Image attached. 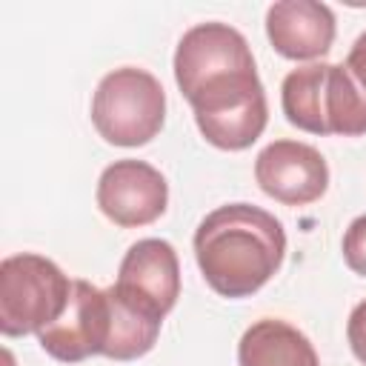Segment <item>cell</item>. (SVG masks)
Masks as SVG:
<instances>
[{
	"mask_svg": "<svg viewBox=\"0 0 366 366\" xmlns=\"http://www.w3.org/2000/svg\"><path fill=\"white\" fill-rule=\"evenodd\" d=\"M114 289L137 309L166 317L180 297V260L169 240L146 237L129 246Z\"/></svg>",
	"mask_w": 366,
	"mask_h": 366,
	"instance_id": "9c48e42d",
	"label": "cell"
},
{
	"mask_svg": "<svg viewBox=\"0 0 366 366\" xmlns=\"http://www.w3.org/2000/svg\"><path fill=\"white\" fill-rule=\"evenodd\" d=\"M112 332V309L106 289L89 280H71V295L66 312L46 326L37 340L46 355L63 363H77L92 355H106Z\"/></svg>",
	"mask_w": 366,
	"mask_h": 366,
	"instance_id": "8992f818",
	"label": "cell"
},
{
	"mask_svg": "<svg viewBox=\"0 0 366 366\" xmlns=\"http://www.w3.org/2000/svg\"><path fill=\"white\" fill-rule=\"evenodd\" d=\"M346 337H349V349L352 355L366 366V300H360L346 323Z\"/></svg>",
	"mask_w": 366,
	"mask_h": 366,
	"instance_id": "4fadbf2b",
	"label": "cell"
},
{
	"mask_svg": "<svg viewBox=\"0 0 366 366\" xmlns=\"http://www.w3.org/2000/svg\"><path fill=\"white\" fill-rule=\"evenodd\" d=\"M254 180L272 200L283 206H309L329 189V166L323 154L300 140H274L254 160Z\"/></svg>",
	"mask_w": 366,
	"mask_h": 366,
	"instance_id": "ba28073f",
	"label": "cell"
},
{
	"mask_svg": "<svg viewBox=\"0 0 366 366\" xmlns=\"http://www.w3.org/2000/svg\"><path fill=\"white\" fill-rule=\"evenodd\" d=\"M286 257L283 223L252 203L209 212L194 232V260L206 283L229 300L263 289Z\"/></svg>",
	"mask_w": 366,
	"mask_h": 366,
	"instance_id": "7a4b0ae2",
	"label": "cell"
},
{
	"mask_svg": "<svg viewBox=\"0 0 366 366\" xmlns=\"http://www.w3.org/2000/svg\"><path fill=\"white\" fill-rule=\"evenodd\" d=\"M240 366H320L312 340L292 323L263 317L252 323L237 343Z\"/></svg>",
	"mask_w": 366,
	"mask_h": 366,
	"instance_id": "8fae6325",
	"label": "cell"
},
{
	"mask_svg": "<svg viewBox=\"0 0 366 366\" xmlns=\"http://www.w3.org/2000/svg\"><path fill=\"white\" fill-rule=\"evenodd\" d=\"M343 69H346V71H349V77L357 83V89L366 94V31L352 43V49H349V57H346Z\"/></svg>",
	"mask_w": 366,
	"mask_h": 366,
	"instance_id": "5bb4252c",
	"label": "cell"
},
{
	"mask_svg": "<svg viewBox=\"0 0 366 366\" xmlns=\"http://www.w3.org/2000/svg\"><path fill=\"white\" fill-rule=\"evenodd\" d=\"M166 203L169 183L146 160H114L97 180V206L114 226H149L166 212Z\"/></svg>",
	"mask_w": 366,
	"mask_h": 366,
	"instance_id": "52a82bcc",
	"label": "cell"
},
{
	"mask_svg": "<svg viewBox=\"0 0 366 366\" xmlns=\"http://www.w3.org/2000/svg\"><path fill=\"white\" fill-rule=\"evenodd\" d=\"M266 37L289 60H315L335 43V14L317 0H280L266 11Z\"/></svg>",
	"mask_w": 366,
	"mask_h": 366,
	"instance_id": "30bf717a",
	"label": "cell"
},
{
	"mask_svg": "<svg viewBox=\"0 0 366 366\" xmlns=\"http://www.w3.org/2000/svg\"><path fill=\"white\" fill-rule=\"evenodd\" d=\"M340 249H343L346 266L355 274L366 277V214H360L349 223V229L343 232V246Z\"/></svg>",
	"mask_w": 366,
	"mask_h": 366,
	"instance_id": "7c38bea8",
	"label": "cell"
},
{
	"mask_svg": "<svg viewBox=\"0 0 366 366\" xmlns=\"http://www.w3.org/2000/svg\"><path fill=\"white\" fill-rule=\"evenodd\" d=\"M280 106L286 120L309 134H366V94L343 63L292 69L280 86Z\"/></svg>",
	"mask_w": 366,
	"mask_h": 366,
	"instance_id": "3957f363",
	"label": "cell"
},
{
	"mask_svg": "<svg viewBox=\"0 0 366 366\" xmlns=\"http://www.w3.org/2000/svg\"><path fill=\"white\" fill-rule=\"evenodd\" d=\"M174 80L214 149L240 152L263 134L269 106L254 54L229 23H197L180 37Z\"/></svg>",
	"mask_w": 366,
	"mask_h": 366,
	"instance_id": "6da1fadb",
	"label": "cell"
},
{
	"mask_svg": "<svg viewBox=\"0 0 366 366\" xmlns=\"http://www.w3.org/2000/svg\"><path fill=\"white\" fill-rule=\"evenodd\" d=\"M71 280L63 269L34 252L9 254L0 263V332L23 337L51 326L69 306Z\"/></svg>",
	"mask_w": 366,
	"mask_h": 366,
	"instance_id": "5b68a950",
	"label": "cell"
},
{
	"mask_svg": "<svg viewBox=\"0 0 366 366\" xmlns=\"http://www.w3.org/2000/svg\"><path fill=\"white\" fill-rule=\"evenodd\" d=\"M92 123L112 146H146L166 123V92L160 80L134 66L109 71L94 89Z\"/></svg>",
	"mask_w": 366,
	"mask_h": 366,
	"instance_id": "277c9868",
	"label": "cell"
}]
</instances>
